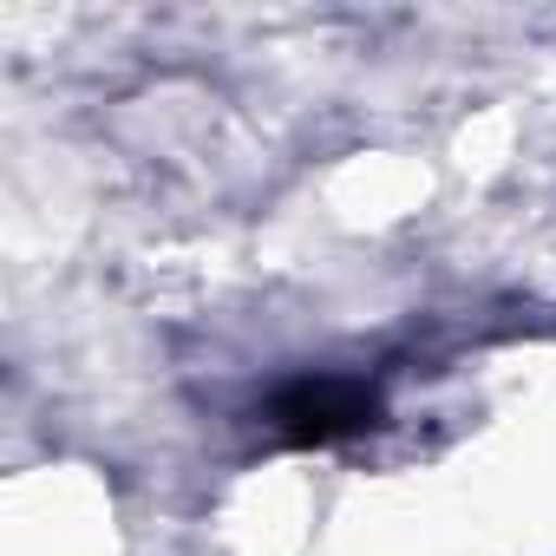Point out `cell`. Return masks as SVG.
Here are the masks:
<instances>
[{
    "instance_id": "cell-1",
    "label": "cell",
    "mask_w": 556,
    "mask_h": 556,
    "mask_svg": "<svg viewBox=\"0 0 556 556\" xmlns=\"http://www.w3.org/2000/svg\"><path fill=\"white\" fill-rule=\"evenodd\" d=\"M289 413H295V432H302V439H328V432H348V426L367 419V406L348 400V393H334V387H328V393H302Z\"/></svg>"
}]
</instances>
